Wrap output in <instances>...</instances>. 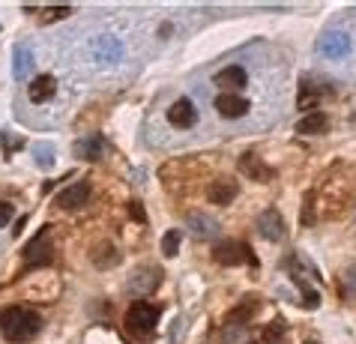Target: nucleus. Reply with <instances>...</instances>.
<instances>
[{
  "label": "nucleus",
  "mask_w": 356,
  "mask_h": 344,
  "mask_svg": "<svg viewBox=\"0 0 356 344\" xmlns=\"http://www.w3.org/2000/svg\"><path fill=\"white\" fill-rule=\"evenodd\" d=\"M39 329H42V318L31 309L13 306V309H3V314H0V332L13 344L33 341L39 336Z\"/></svg>",
  "instance_id": "1"
},
{
  "label": "nucleus",
  "mask_w": 356,
  "mask_h": 344,
  "mask_svg": "<svg viewBox=\"0 0 356 344\" xmlns=\"http://www.w3.org/2000/svg\"><path fill=\"white\" fill-rule=\"evenodd\" d=\"M156 323H159V306H153V302H132L129 311H126V318H123V327L135 341L150 338Z\"/></svg>",
  "instance_id": "2"
},
{
  "label": "nucleus",
  "mask_w": 356,
  "mask_h": 344,
  "mask_svg": "<svg viewBox=\"0 0 356 344\" xmlns=\"http://www.w3.org/2000/svg\"><path fill=\"white\" fill-rule=\"evenodd\" d=\"M213 258L216 263H222V267H240V263H258V258L252 254V249L245 243H236V240H222L219 245L213 249Z\"/></svg>",
  "instance_id": "3"
},
{
  "label": "nucleus",
  "mask_w": 356,
  "mask_h": 344,
  "mask_svg": "<svg viewBox=\"0 0 356 344\" xmlns=\"http://www.w3.org/2000/svg\"><path fill=\"white\" fill-rule=\"evenodd\" d=\"M24 258H27V267H42V263H51V228H42L36 234V240L27 243Z\"/></svg>",
  "instance_id": "4"
},
{
  "label": "nucleus",
  "mask_w": 356,
  "mask_h": 344,
  "mask_svg": "<svg viewBox=\"0 0 356 344\" xmlns=\"http://www.w3.org/2000/svg\"><path fill=\"white\" fill-rule=\"evenodd\" d=\"M284 215L275 210V206H270V210H264L261 215H258V234L264 240H270V243H279V240H284Z\"/></svg>",
  "instance_id": "5"
},
{
  "label": "nucleus",
  "mask_w": 356,
  "mask_h": 344,
  "mask_svg": "<svg viewBox=\"0 0 356 344\" xmlns=\"http://www.w3.org/2000/svg\"><path fill=\"white\" fill-rule=\"evenodd\" d=\"M87 201H90V183L78 180V183H72L69 189H63L60 195H57L54 206H60V210H81Z\"/></svg>",
  "instance_id": "6"
},
{
  "label": "nucleus",
  "mask_w": 356,
  "mask_h": 344,
  "mask_svg": "<svg viewBox=\"0 0 356 344\" xmlns=\"http://www.w3.org/2000/svg\"><path fill=\"white\" fill-rule=\"evenodd\" d=\"M168 123L177 126V129H192L197 123V111H195V102L192 99H177L171 108H168Z\"/></svg>",
  "instance_id": "7"
},
{
  "label": "nucleus",
  "mask_w": 356,
  "mask_h": 344,
  "mask_svg": "<svg viewBox=\"0 0 356 344\" xmlns=\"http://www.w3.org/2000/svg\"><path fill=\"white\" fill-rule=\"evenodd\" d=\"M111 150L108 147V141L102 135H87L81 138V141L75 144V153H78V159H87V162H99V159H105V153Z\"/></svg>",
  "instance_id": "8"
},
{
  "label": "nucleus",
  "mask_w": 356,
  "mask_h": 344,
  "mask_svg": "<svg viewBox=\"0 0 356 344\" xmlns=\"http://www.w3.org/2000/svg\"><path fill=\"white\" fill-rule=\"evenodd\" d=\"M54 93H57V78L54 75H39L31 81V87H27V96H31L33 105H42L48 99H54Z\"/></svg>",
  "instance_id": "9"
},
{
  "label": "nucleus",
  "mask_w": 356,
  "mask_h": 344,
  "mask_svg": "<svg viewBox=\"0 0 356 344\" xmlns=\"http://www.w3.org/2000/svg\"><path fill=\"white\" fill-rule=\"evenodd\" d=\"M216 111H219L222 117H227V120H236V117H243L245 111H249V102H245L243 96H236V93H219V99H216Z\"/></svg>",
  "instance_id": "10"
},
{
  "label": "nucleus",
  "mask_w": 356,
  "mask_h": 344,
  "mask_svg": "<svg viewBox=\"0 0 356 344\" xmlns=\"http://www.w3.org/2000/svg\"><path fill=\"white\" fill-rule=\"evenodd\" d=\"M245 81H249V75H245L243 66H227L216 75V87H222L225 93H236L240 87H245Z\"/></svg>",
  "instance_id": "11"
},
{
  "label": "nucleus",
  "mask_w": 356,
  "mask_h": 344,
  "mask_svg": "<svg viewBox=\"0 0 356 344\" xmlns=\"http://www.w3.org/2000/svg\"><path fill=\"white\" fill-rule=\"evenodd\" d=\"M318 51L323 57H344L350 51V36L348 33H326L318 42Z\"/></svg>",
  "instance_id": "12"
},
{
  "label": "nucleus",
  "mask_w": 356,
  "mask_h": 344,
  "mask_svg": "<svg viewBox=\"0 0 356 344\" xmlns=\"http://www.w3.org/2000/svg\"><path fill=\"white\" fill-rule=\"evenodd\" d=\"M207 198H210V204H216V206H227L236 198V183L234 180H216V183H210Z\"/></svg>",
  "instance_id": "13"
},
{
  "label": "nucleus",
  "mask_w": 356,
  "mask_h": 344,
  "mask_svg": "<svg viewBox=\"0 0 356 344\" xmlns=\"http://www.w3.org/2000/svg\"><path fill=\"white\" fill-rule=\"evenodd\" d=\"M31 69H33V48L27 42L15 45V51H13V75L22 81V78L31 75Z\"/></svg>",
  "instance_id": "14"
},
{
  "label": "nucleus",
  "mask_w": 356,
  "mask_h": 344,
  "mask_svg": "<svg viewBox=\"0 0 356 344\" xmlns=\"http://www.w3.org/2000/svg\"><path fill=\"white\" fill-rule=\"evenodd\" d=\"M326 129H330V117L323 111H312L296 123V135H323Z\"/></svg>",
  "instance_id": "15"
},
{
  "label": "nucleus",
  "mask_w": 356,
  "mask_h": 344,
  "mask_svg": "<svg viewBox=\"0 0 356 344\" xmlns=\"http://www.w3.org/2000/svg\"><path fill=\"white\" fill-rule=\"evenodd\" d=\"M156 288H159V270H156V267H147L144 272H135L132 281H129L132 293H150Z\"/></svg>",
  "instance_id": "16"
},
{
  "label": "nucleus",
  "mask_w": 356,
  "mask_h": 344,
  "mask_svg": "<svg viewBox=\"0 0 356 344\" xmlns=\"http://www.w3.org/2000/svg\"><path fill=\"white\" fill-rule=\"evenodd\" d=\"M240 168H243V174H249L252 177V180H273V168H266V165L258 159V156H254V153H245L243 156V159H240Z\"/></svg>",
  "instance_id": "17"
},
{
  "label": "nucleus",
  "mask_w": 356,
  "mask_h": 344,
  "mask_svg": "<svg viewBox=\"0 0 356 344\" xmlns=\"http://www.w3.org/2000/svg\"><path fill=\"white\" fill-rule=\"evenodd\" d=\"M189 228H192V234H195V237L207 240V237H216V231H219V222H216L213 215L192 213V215H189Z\"/></svg>",
  "instance_id": "18"
},
{
  "label": "nucleus",
  "mask_w": 356,
  "mask_h": 344,
  "mask_svg": "<svg viewBox=\"0 0 356 344\" xmlns=\"http://www.w3.org/2000/svg\"><path fill=\"white\" fill-rule=\"evenodd\" d=\"M254 311H258V300H252V297H249L240 309L227 311V318H225V320H227V323H240V327H245V320H249Z\"/></svg>",
  "instance_id": "19"
},
{
  "label": "nucleus",
  "mask_w": 356,
  "mask_h": 344,
  "mask_svg": "<svg viewBox=\"0 0 356 344\" xmlns=\"http://www.w3.org/2000/svg\"><path fill=\"white\" fill-rule=\"evenodd\" d=\"M33 156H36L39 168H51V165H54V147L51 144H36L33 147Z\"/></svg>",
  "instance_id": "20"
},
{
  "label": "nucleus",
  "mask_w": 356,
  "mask_h": 344,
  "mask_svg": "<svg viewBox=\"0 0 356 344\" xmlns=\"http://www.w3.org/2000/svg\"><path fill=\"white\" fill-rule=\"evenodd\" d=\"M177 252H180V231H168L162 237V254L165 258H177Z\"/></svg>",
  "instance_id": "21"
},
{
  "label": "nucleus",
  "mask_w": 356,
  "mask_h": 344,
  "mask_svg": "<svg viewBox=\"0 0 356 344\" xmlns=\"http://www.w3.org/2000/svg\"><path fill=\"white\" fill-rule=\"evenodd\" d=\"M0 147H3L6 156H13V150H22L24 141L22 138H9V132H0Z\"/></svg>",
  "instance_id": "22"
},
{
  "label": "nucleus",
  "mask_w": 356,
  "mask_h": 344,
  "mask_svg": "<svg viewBox=\"0 0 356 344\" xmlns=\"http://www.w3.org/2000/svg\"><path fill=\"white\" fill-rule=\"evenodd\" d=\"M243 336H245V327H240V323H236V327L234 323H227L225 327V344H236Z\"/></svg>",
  "instance_id": "23"
},
{
  "label": "nucleus",
  "mask_w": 356,
  "mask_h": 344,
  "mask_svg": "<svg viewBox=\"0 0 356 344\" xmlns=\"http://www.w3.org/2000/svg\"><path fill=\"white\" fill-rule=\"evenodd\" d=\"M341 281H344V293H348V297H356V267H348Z\"/></svg>",
  "instance_id": "24"
},
{
  "label": "nucleus",
  "mask_w": 356,
  "mask_h": 344,
  "mask_svg": "<svg viewBox=\"0 0 356 344\" xmlns=\"http://www.w3.org/2000/svg\"><path fill=\"white\" fill-rule=\"evenodd\" d=\"M318 105V93L309 90V87H302V93H300V108L305 111V108H314Z\"/></svg>",
  "instance_id": "25"
},
{
  "label": "nucleus",
  "mask_w": 356,
  "mask_h": 344,
  "mask_svg": "<svg viewBox=\"0 0 356 344\" xmlns=\"http://www.w3.org/2000/svg\"><path fill=\"white\" fill-rule=\"evenodd\" d=\"M284 327H288L284 320H273V323H270V329H266V341H275V338H279V332H282Z\"/></svg>",
  "instance_id": "26"
},
{
  "label": "nucleus",
  "mask_w": 356,
  "mask_h": 344,
  "mask_svg": "<svg viewBox=\"0 0 356 344\" xmlns=\"http://www.w3.org/2000/svg\"><path fill=\"white\" fill-rule=\"evenodd\" d=\"M129 215H132L135 222H141V224L147 222V213H144V206L138 204V201H132V204H129Z\"/></svg>",
  "instance_id": "27"
},
{
  "label": "nucleus",
  "mask_w": 356,
  "mask_h": 344,
  "mask_svg": "<svg viewBox=\"0 0 356 344\" xmlns=\"http://www.w3.org/2000/svg\"><path fill=\"white\" fill-rule=\"evenodd\" d=\"M9 219H13V204H9V201H0V228H3V224H9Z\"/></svg>",
  "instance_id": "28"
},
{
  "label": "nucleus",
  "mask_w": 356,
  "mask_h": 344,
  "mask_svg": "<svg viewBox=\"0 0 356 344\" xmlns=\"http://www.w3.org/2000/svg\"><path fill=\"white\" fill-rule=\"evenodd\" d=\"M63 15H69V9H66V6L48 9V13H45V22H54V18H63Z\"/></svg>",
  "instance_id": "29"
},
{
  "label": "nucleus",
  "mask_w": 356,
  "mask_h": 344,
  "mask_svg": "<svg viewBox=\"0 0 356 344\" xmlns=\"http://www.w3.org/2000/svg\"><path fill=\"white\" fill-rule=\"evenodd\" d=\"M305 344H318V341H305Z\"/></svg>",
  "instance_id": "30"
}]
</instances>
